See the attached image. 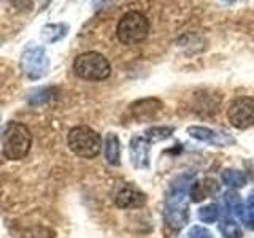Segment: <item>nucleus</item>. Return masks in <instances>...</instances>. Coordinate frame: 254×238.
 Returning a JSON list of instances; mask_svg holds the SVG:
<instances>
[{
	"instance_id": "nucleus-4",
	"label": "nucleus",
	"mask_w": 254,
	"mask_h": 238,
	"mask_svg": "<svg viewBox=\"0 0 254 238\" xmlns=\"http://www.w3.org/2000/svg\"><path fill=\"white\" fill-rule=\"evenodd\" d=\"M149 34V22L140 11L126 13L118 22L116 35L124 45H137L143 42Z\"/></svg>"
},
{
	"instance_id": "nucleus-12",
	"label": "nucleus",
	"mask_w": 254,
	"mask_h": 238,
	"mask_svg": "<svg viewBox=\"0 0 254 238\" xmlns=\"http://www.w3.org/2000/svg\"><path fill=\"white\" fill-rule=\"evenodd\" d=\"M105 159L111 165H119V138L115 133H108L105 138Z\"/></svg>"
},
{
	"instance_id": "nucleus-5",
	"label": "nucleus",
	"mask_w": 254,
	"mask_h": 238,
	"mask_svg": "<svg viewBox=\"0 0 254 238\" xmlns=\"http://www.w3.org/2000/svg\"><path fill=\"white\" fill-rule=\"evenodd\" d=\"M21 68L30 79H40L48 73L50 59L42 46H30L21 56Z\"/></svg>"
},
{
	"instance_id": "nucleus-8",
	"label": "nucleus",
	"mask_w": 254,
	"mask_h": 238,
	"mask_svg": "<svg viewBox=\"0 0 254 238\" xmlns=\"http://www.w3.org/2000/svg\"><path fill=\"white\" fill-rule=\"evenodd\" d=\"M115 203L119 208H140L146 203V195L132 186H124L116 194Z\"/></svg>"
},
{
	"instance_id": "nucleus-19",
	"label": "nucleus",
	"mask_w": 254,
	"mask_h": 238,
	"mask_svg": "<svg viewBox=\"0 0 254 238\" xmlns=\"http://www.w3.org/2000/svg\"><path fill=\"white\" fill-rule=\"evenodd\" d=\"M208 190H206V181L205 182H194L190 187V200L192 202H200L203 197H206Z\"/></svg>"
},
{
	"instance_id": "nucleus-7",
	"label": "nucleus",
	"mask_w": 254,
	"mask_h": 238,
	"mask_svg": "<svg viewBox=\"0 0 254 238\" xmlns=\"http://www.w3.org/2000/svg\"><path fill=\"white\" fill-rule=\"evenodd\" d=\"M183 197H185V190L178 189L167 203V224L173 229L183 227L188 221V206L183 202Z\"/></svg>"
},
{
	"instance_id": "nucleus-18",
	"label": "nucleus",
	"mask_w": 254,
	"mask_h": 238,
	"mask_svg": "<svg viewBox=\"0 0 254 238\" xmlns=\"http://www.w3.org/2000/svg\"><path fill=\"white\" fill-rule=\"evenodd\" d=\"M173 132L172 127H156V129H149L146 130L145 137L149 138L151 141H159V140H164L167 137H170Z\"/></svg>"
},
{
	"instance_id": "nucleus-3",
	"label": "nucleus",
	"mask_w": 254,
	"mask_h": 238,
	"mask_svg": "<svg viewBox=\"0 0 254 238\" xmlns=\"http://www.w3.org/2000/svg\"><path fill=\"white\" fill-rule=\"evenodd\" d=\"M68 148L79 157L92 159L95 157L102 149V138L94 129L87 125H78L73 127L68 132L67 137Z\"/></svg>"
},
{
	"instance_id": "nucleus-2",
	"label": "nucleus",
	"mask_w": 254,
	"mask_h": 238,
	"mask_svg": "<svg viewBox=\"0 0 254 238\" xmlns=\"http://www.w3.org/2000/svg\"><path fill=\"white\" fill-rule=\"evenodd\" d=\"M73 70L76 76L87 79V81H102L111 73L108 59L95 51L79 54L73 62Z\"/></svg>"
},
{
	"instance_id": "nucleus-11",
	"label": "nucleus",
	"mask_w": 254,
	"mask_h": 238,
	"mask_svg": "<svg viewBox=\"0 0 254 238\" xmlns=\"http://www.w3.org/2000/svg\"><path fill=\"white\" fill-rule=\"evenodd\" d=\"M68 26L65 24H46L42 29V38L46 43H56L67 35Z\"/></svg>"
},
{
	"instance_id": "nucleus-6",
	"label": "nucleus",
	"mask_w": 254,
	"mask_h": 238,
	"mask_svg": "<svg viewBox=\"0 0 254 238\" xmlns=\"http://www.w3.org/2000/svg\"><path fill=\"white\" fill-rule=\"evenodd\" d=\"M227 118L237 129H248L254 124V99L240 97L229 107Z\"/></svg>"
},
{
	"instance_id": "nucleus-20",
	"label": "nucleus",
	"mask_w": 254,
	"mask_h": 238,
	"mask_svg": "<svg viewBox=\"0 0 254 238\" xmlns=\"http://www.w3.org/2000/svg\"><path fill=\"white\" fill-rule=\"evenodd\" d=\"M189 238H213L211 234L203 227H194L189 232Z\"/></svg>"
},
{
	"instance_id": "nucleus-17",
	"label": "nucleus",
	"mask_w": 254,
	"mask_h": 238,
	"mask_svg": "<svg viewBox=\"0 0 254 238\" xmlns=\"http://www.w3.org/2000/svg\"><path fill=\"white\" fill-rule=\"evenodd\" d=\"M198 218H200L203 222L210 224V222H216L219 218V210L216 205H208L203 206V208L198 210Z\"/></svg>"
},
{
	"instance_id": "nucleus-16",
	"label": "nucleus",
	"mask_w": 254,
	"mask_h": 238,
	"mask_svg": "<svg viewBox=\"0 0 254 238\" xmlns=\"http://www.w3.org/2000/svg\"><path fill=\"white\" fill-rule=\"evenodd\" d=\"M219 229H221L222 235H226L227 238H240L242 237V229L234 219H224L219 224Z\"/></svg>"
},
{
	"instance_id": "nucleus-14",
	"label": "nucleus",
	"mask_w": 254,
	"mask_h": 238,
	"mask_svg": "<svg viewBox=\"0 0 254 238\" xmlns=\"http://www.w3.org/2000/svg\"><path fill=\"white\" fill-rule=\"evenodd\" d=\"M53 99V89L51 87H42V89H37L34 92L29 94V103L30 105H42L45 102H50Z\"/></svg>"
},
{
	"instance_id": "nucleus-9",
	"label": "nucleus",
	"mask_w": 254,
	"mask_h": 238,
	"mask_svg": "<svg viewBox=\"0 0 254 238\" xmlns=\"http://www.w3.org/2000/svg\"><path fill=\"white\" fill-rule=\"evenodd\" d=\"M148 151L149 143L146 137H133L130 141V153H132V162L135 167H146L148 165Z\"/></svg>"
},
{
	"instance_id": "nucleus-1",
	"label": "nucleus",
	"mask_w": 254,
	"mask_h": 238,
	"mask_svg": "<svg viewBox=\"0 0 254 238\" xmlns=\"http://www.w3.org/2000/svg\"><path fill=\"white\" fill-rule=\"evenodd\" d=\"M2 151L10 161H19L27 156L32 145V133L27 125L11 121L2 132Z\"/></svg>"
},
{
	"instance_id": "nucleus-15",
	"label": "nucleus",
	"mask_w": 254,
	"mask_h": 238,
	"mask_svg": "<svg viewBox=\"0 0 254 238\" xmlns=\"http://www.w3.org/2000/svg\"><path fill=\"white\" fill-rule=\"evenodd\" d=\"M222 181L232 187H240L246 182V177H245V173L238 170H226L222 173Z\"/></svg>"
},
{
	"instance_id": "nucleus-13",
	"label": "nucleus",
	"mask_w": 254,
	"mask_h": 238,
	"mask_svg": "<svg viewBox=\"0 0 254 238\" xmlns=\"http://www.w3.org/2000/svg\"><path fill=\"white\" fill-rule=\"evenodd\" d=\"M188 132L190 133V137H194L197 140L208 141V143H221L218 133H214L211 129H205V127H189Z\"/></svg>"
},
{
	"instance_id": "nucleus-10",
	"label": "nucleus",
	"mask_w": 254,
	"mask_h": 238,
	"mask_svg": "<svg viewBox=\"0 0 254 238\" xmlns=\"http://www.w3.org/2000/svg\"><path fill=\"white\" fill-rule=\"evenodd\" d=\"M162 108L161 102L156 99H145V100H138L135 102L130 107V111L133 116L140 118H146V116H153L154 113H157L159 110Z\"/></svg>"
},
{
	"instance_id": "nucleus-21",
	"label": "nucleus",
	"mask_w": 254,
	"mask_h": 238,
	"mask_svg": "<svg viewBox=\"0 0 254 238\" xmlns=\"http://www.w3.org/2000/svg\"><path fill=\"white\" fill-rule=\"evenodd\" d=\"M246 205H248L251 210L254 208V192H253V194L250 195V198H248V200H246Z\"/></svg>"
}]
</instances>
